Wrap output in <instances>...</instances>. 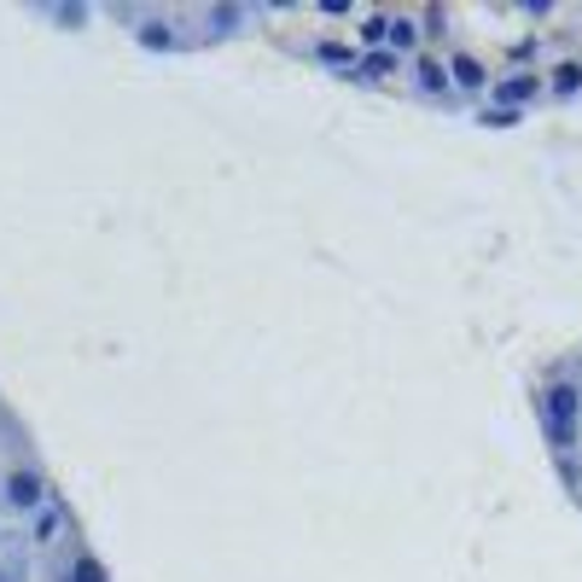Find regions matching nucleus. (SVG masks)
Instances as JSON below:
<instances>
[{
	"instance_id": "4468645a",
	"label": "nucleus",
	"mask_w": 582,
	"mask_h": 582,
	"mask_svg": "<svg viewBox=\"0 0 582 582\" xmlns=\"http://www.w3.org/2000/svg\"><path fill=\"white\" fill-rule=\"evenodd\" d=\"M211 35H239L245 30V7H211Z\"/></svg>"
},
{
	"instance_id": "0eeeda50",
	"label": "nucleus",
	"mask_w": 582,
	"mask_h": 582,
	"mask_svg": "<svg viewBox=\"0 0 582 582\" xmlns=\"http://www.w3.org/2000/svg\"><path fill=\"white\" fill-rule=\"evenodd\" d=\"M420 41H425L420 18H413V12H390V35H385L390 53H397V58H420Z\"/></svg>"
},
{
	"instance_id": "423d86ee",
	"label": "nucleus",
	"mask_w": 582,
	"mask_h": 582,
	"mask_svg": "<svg viewBox=\"0 0 582 582\" xmlns=\"http://www.w3.org/2000/svg\"><path fill=\"white\" fill-rule=\"evenodd\" d=\"M413 88H420L425 99L454 94V82H449V58H436V53H420V58H413Z\"/></svg>"
},
{
	"instance_id": "9b49d317",
	"label": "nucleus",
	"mask_w": 582,
	"mask_h": 582,
	"mask_svg": "<svg viewBox=\"0 0 582 582\" xmlns=\"http://www.w3.org/2000/svg\"><path fill=\"white\" fill-rule=\"evenodd\" d=\"M315 58L332 71H344V76H356V65H362V53H349L344 41H315Z\"/></svg>"
},
{
	"instance_id": "f8f14e48",
	"label": "nucleus",
	"mask_w": 582,
	"mask_h": 582,
	"mask_svg": "<svg viewBox=\"0 0 582 582\" xmlns=\"http://www.w3.org/2000/svg\"><path fill=\"white\" fill-rule=\"evenodd\" d=\"M402 71V58L390 53V47H379V53H362V65H356V76H367V82H385V76H397Z\"/></svg>"
},
{
	"instance_id": "ddd939ff",
	"label": "nucleus",
	"mask_w": 582,
	"mask_h": 582,
	"mask_svg": "<svg viewBox=\"0 0 582 582\" xmlns=\"http://www.w3.org/2000/svg\"><path fill=\"white\" fill-rule=\"evenodd\" d=\"M385 35H390V12H367L362 18V53H379Z\"/></svg>"
},
{
	"instance_id": "2eb2a0df",
	"label": "nucleus",
	"mask_w": 582,
	"mask_h": 582,
	"mask_svg": "<svg viewBox=\"0 0 582 582\" xmlns=\"http://www.w3.org/2000/svg\"><path fill=\"white\" fill-rule=\"evenodd\" d=\"M47 18L58 30H82L88 24V7H76V0H58V7H47Z\"/></svg>"
},
{
	"instance_id": "9d476101",
	"label": "nucleus",
	"mask_w": 582,
	"mask_h": 582,
	"mask_svg": "<svg viewBox=\"0 0 582 582\" xmlns=\"http://www.w3.org/2000/svg\"><path fill=\"white\" fill-rule=\"evenodd\" d=\"M58 530H65V507H58V502L30 513V536H35V542H58Z\"/></svg>"
},
{
	"instance_id": "f3484780",
	"label": "nucleus",
	"mask_w": 582,
	"mask_h": 582,
	"mask_svg": "<svg viewBox=\"0 0 582 582\" xmlns=\"http://www.w3.org/2000/svg\"><path fill=\"white\" fill-rule=\"evenodd\" d=\"M321 12H326V18H349L356 7H349V0H321Z\"/></svg>"
},
{
	"instance_id": "a211bd4d",
	"label": "nucleus",
	"mask_w": 582,
	"mask_h": 582,
	"mask_svg": "<svg viewBox=\"0 0 582 582\" xmlns=\"http://www.w3.org/2000/svg\"><path fill=\"white\" fill-rule=\"evenodd\" d=\"M0 582H12V576H7V571H0Z\"/></svg>"
},
{
	"instance_id": "20e7f679",
	"label": "nucleus",
	"mask_w": 582,
	"mask_h": 582,
	"mask_svg": "<svg viewBox=\"0 0 582 582\" xmlns=\"http://www.w3.org/2000/svg\"><path fill=\"white\" fill-rule=\"evenodd\" d=\"M449 82H454V94H484V88H495V76H489V65L477 53H454L449 58Z\"/></svg>"
},
{
	"instance_id": "39448f33",
	"label": "nucleus",
	"mask_w": 582,
	"mask_h": 582,
	"mask_svg": "<svg viewBox=\"0 0 582 582\" xmlns=\"http://www.w3.org/2000/svg\"><path fill=\"white\" fill-rule=\"evenodd\" d=\"M134 41H140V53H152V58L181 53V30L170 24V18H140V24H134Z\"/></svg>"
},
{
	"instance_id": "7ed1b4c3",
	"label": "nucleus",
	"mask_w": 582,
	"mask_h": 582,
	"mask_svg": "<svg viewBox=\"0 0 582 582\" xmlns=\"http://www.w3.org/2000/svg\"><path fill=\"white\" fill-rule=\"evenodd\" d=\"M576 413H582V390L571 379H553L542 390V425H559V431H571L576 425Z\"/></svg>"
},
{
	"instance_id": "dca6fc26",
	"label": "nucleus",
	"mask_w": 582,
	"mask_h": 582,
	"mask_svg": "<svg viewBox=\"0 0 582 582\" xmlns=\"http://www.w3.org/2000/svg\"><path fill=\"white\" fill-rule=\"evenodd\" d=\"M477 122H484V129H518V122H525V111H507V106H484V111H477Z\"/></svg>"
},
{
	"instance_id": "f257e3e1",
	"label": "nucleus",
	"mask_w": 582,
	"mask_h": 582,
	"mask_svg": "<svg viewBox=\"0 0 582 582\" xmlns=\"http://www.w3.org/2000/svg\"><path fill=\"white\" fill-rule=\"evenodd\" d=\"M0 502H7L12 513H41L53 502V489H47V477H41L35 466H12L7 477H0Z\"/></svg>"
},
{
	"instance_id": "1a4fd4ad",
	"label": "nucleus",
	"mask_w": 582,
	"mask_h": 582,
	"mask_svg": "<svg viewBox=\"0 0 582 582\" xmlns=\"http://www.w3.org/2000/svg\"><path fill=\"white\" fill-rule=\"evenodd\" d=\"M548 94L553 99H582V65H576V58H565V65L548 71Z\"/></svg>"
},
{
	"instance_id": "f03ea898",
	"label": "nucleus",
	"mask_w": 582,
	"mask_h": 582,
	"mask_svg": "<svg viewBox=\"0 0 582 582\" xmlns=\"http://www.w3.org/2000/svg\"><path fill=\"white\" fill-rule=\"evenodd\" d=\"M548 88V76H536V71H507V76H495V99H489V106H507V111H525L530 106V99L536 94H542Z\"/></svg>"
},
{
	"instance_id": "6e6552de",
	"label": "nucleus",
	"mask_w": 582,
	"mask_h": 582,
	"mask_svg": "<svg viewBox=\"0 0 582 582\" xmlns=\"http://www.w3.org/2000/svg\"><path fill=\"white\" fill-rule=\"evenodd\" d=\"M65 582H111V571H106V559H99L94 548H76L71 559H65V571H58Z\"/></svg>"
}]
</instances>
